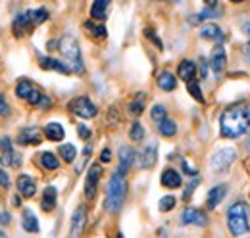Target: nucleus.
Returning <instances> with one entry per match:
<instances>
[{"label":"nucleus","instance_id":"49","mask_svg":"<svg viewBox=\"0 0 250 238\" xmlns=\"http://www.w3.org/2000/svg\"><path fill=\"white\" fill-rule=\"evenodd\" d=\"M229 2H233V4H239V2H245V0H229Z\"/></svg>","mask_w":250,"mask_h":238},{"label":"nucleus","instance_id":"3","mask_svg":"<svg viewBox=\"0 0 250 238\" xmlns=\"http://www.w3.org/2000/svg\"><path fill=\"white\" fill-rule=\"evenodd\" d=\"M125 194H127V182H125V175L120 171L114 173L110 182H108V190H106V209L110 213H118L122 206H124Z\"/></svg>","mask_w":250,"mask_h":238},{"label":"nucleus","instance_id":"13","mask_svg":"<svg viewBox=\"0 0 250 238\" xmlns=\"http://www.w3.org/2000/svg\"><path fill=\"white\" fill-rule=\"evenodd\" d=\"M133 161H135V150L129 148V146H122L120 148V173L125 175L127 171H129V167L133 165Z\"/></svg>","mask_w":250,"mask_h":238},{"label":"nucleus","instance_id":"21","mask_svg":"<svg viewBox=\"0 0 250 238\" xmlns=\"http://www.w3.org/2000/svg\"><path fill=\"white\" fill-rule=\"evenodd\" d=\"M177 75L183 79V81H190V79H194V75H196V63L194 61H190V60H183L181 63H179V67H177Z\"/></svg>","mask_w":250,"mask_h":238},{"label":"nucleus","instance_id":"34","mask_svg":"<svg viewBox=\"0 0 250 238\" xmlns=\"http://www.w3.org/2000/svg\"><path fill=\"white\" fill-rule=\"evenodd\" d=\"M187 90H188V94H190V96H192V98H194L196 102H200V104L204 102V96H202L200 85H198V83H196L194 79H190V81L187 83Z\"/></svg>","mask_w":250,"mask_h":238},{"label":"nucleus","instance_id":"36","mask_svg":"<svg viewBox=\"0 0 250 238\" xmlns=\"http://www.w3.org/2000/svg\"><path fill=\"white\" fill-rule=\"evenodd\" d=\"M158 208H160V211H169V209H173L175 208V198H173V196H164V198L160 200Z\"/></svg>","mask_w":250,"mask_h":238},{"label":"nucleus","instance_id":"1","mask_svg":"<svg viewBox=\"0 0 250 238\" xmlns=\"http://www.w3.org/2000/svg\"><path fill=\"white\" fill-rule=\"evenodd\" d=\"M250 127V110L245 104L231 106L219 116V133L225 139H241Z\"/></svg>","mask_w":250,"mask_h":238},{"label":"nucleus","instance_id":"42","mask_svg":"<svg viewBox=\"0 0 250 238\" xmlns=\"http://www.w3.org/2000/svg\"><path fill=\"white\" fill-rule=\"evenodd\" d=\"M8 184H10V178H8L4 169H0V186H6L8 188Z\"/></svg>","mask_w":250,"mask_h":238},{"label":"nucleus","instance_id":"27","mask_svg":"<svg viewBox=\"0 0 250 238\" xmlns=\"http://www.w3.org/2000/svg\"><path fill=\"white\" fill-rule=\"evenodd\" d=\"M41 165H42L44 169L54 171V169H58V167H60V161H58V158H56L52 152H44V154L41 156Z\"/></svg>","mask_w":250,"mask_h":238},{"label":"nucleus","instance_id":"22","mask_svg":"<svg viewBox=\"0 0 250 238\" xmlns=\"http://www.w3.org/2000/svg\"><path fill=\"white\" fill-rule=\"evenodd\" d=\"M108 6H110V0H94L93 6H91V16H93V20H96V21L106 20Z\"/></svg>","mask_w":250,"mask_h":238},{"label":"nucleus","instance_id":"33","mask_svg":"<svg viewBox=\"0 0 250 238\" xmlns=\"http://www.w3.org/2000/svg\"><path fill=\"white\" fill-rule=\"evenodd\" d=\"M85 29L89 31L94 39H104L106 37V27L104 25H96L94 21H85Z\"/></svg>","mask_w":250,"mask_h":238},{"label":"nucleus","instance_id":"46","mask_svg":"<svg viewBox=\"0 0 250 238\" xmlns=\"http://www.w3.org/2000/svg\"><path fill=\"white\" fill-rule=\"evenodd\" d=\"M200 61H202V63H200V65H202V77H206V75H208V61H206V60H200Z\"/></svg>","mask_w":250,"mask_h":238},{"label":"nucleus","instance_id":"31","mask_svg":"<svg viewBox=\"0 0 250 238\" xmlns=\"http://www.w3.org/2000/svg\"><path fill=\"white\" fill-rule=\"evenodd\" d=\"M127 110H129V114L135 116V118L141 116V114L145 112V96L141 94L139 98H135L133 102H129V108H127Z\"/></svg>","mask_w":250,"mask_h":238},{"label":"nucleus","instance_id":"14","mask_svg":"<svg viewBox=\"0 0 250 238\" xmlns=\"http://www.w3.org/2000/svg\"><path fill=\"white\" fill-rule=\"evenodd\" d=\"M225 194H227V184H218V186H214L210 192H208V208L210 209H216L223 202V198H225Z\"/></svg>","mask_w":250,"mask_h":238},{"label":"nucleus","instance_id":"5","mask_svg":"<svg viewBox=\"0 0 250 238\" xmlns=\"http://www.w3.org/2000/svg\"><path fill=\"white\" fill-rule=\"evenodd\" d=\"M69 110H71L75 116H79V118H83V119H91L98 114L96 106H94L87 96H77L75 100H71V102H69Z\"/></svg>","mask_w":250,"mask_h":238},{"label":"nucleus","instance_id":"18","mask_svg":"<svg viewBox=\"0 0 250 238\" xmlns=\"http://www.w3.org/2000/svg\"><path fill=\"white\" fill-rule=\"evenodd\" d=\"M31 21H29V16H27V12H23V14H18V18L14 20V35L16 37H21V35H25V33H29L31 29Z\"/></svg>","mask_w":250,"mask_h":238},{"label":"nucleus","instance_id":"50","mask_svg":"<svg viewBox=\"0 0 250 238\" xmlns=\"http://www.w3.org/2000/svg\"><path fill=\"white\" fill-rule=\"evenodd\" d=\"M173 2H179V0H173Z\"/></svg>","mask_w":250,"mask_h":238},{"label":"nucleus","instance_id":"38","mask_svg":"<svg viewBox=\"0 0 250 238\" xmlns=\"http://www.w3.org/2000/svg\"><path fill=\"white\" fill-rule=\"evenodd\" d=\"M6 116H10V106H8V102L0 96V118H6Z\"/></svg>","mask_w":250,"mask_h":238},{"label":"nucleus","instance_id":"23","mask_svg":"<svg viewBox=\"0 0 250 238\" xmlns=\"http://www.w3.org/2000/svg\"><path fill=\"white\" fill-rule=\"evenodd\" d=\"M162 184L167 188H179L181 186V175L175 169H166L162 173Z\"/></svg>","mask_w":250,"mask_h":238},{"label":"nucleus","instance_id":"43","mask_svg":"<svg viewBox=\"0 0 250 238\" xmlns=\"http://www.w3.org/2000/svg\"><path fill=\"white\" fill-rule=\"evenodd\" d=\"M100 159H102L104 163H108V161L112 159V152H110L108 148H104L102 150V154H100Z\"/></svg>","mask_w":250,"mask_h":238},{"label":"nucleus","instance_id":"9","mask_svg":"<svg viewBox=\"0 0 250 238\" xmlns=\"http://www.w3.org/2000/svg\"><path fill=\"white\" fill-rule=\"evenodd\" d=\"M181 223L183 225H198V227H204L208 223V217L204 215L202 209L196 208H187L181 215Z\"/></svg>","mask_w":250,"mask_h":238},{"label":"nucleus","instance_id":"8","mask_svg":"<svg viewBox=\"0 0 250 238\" xmlns=\"http://www.w3.org/2000/svg\"><path fill=\"white\" fill-rule=\"evenodd\" d=\"M100 175H102L100 165L98 163L91 165V169L87 173V178H85V196L89 200H93L94 196H96V188H98V178H100Z\"/></svg>","mask_w":250,"mask_h":238},{"label":"nucleus","instance_id":"16","mask_svg":"<svg viewBox=\"0 0 250 238\" xmlns=\"http://www.w3.org/2000/svg\"><path fill=\"white\" fill-rule=\"evenodd\" d=\"M56 198H58V192L54 186H46L44 192H42V200H41V208L42 211H52L56 208Z\"/></svg>","mask_w":250,"mask_h":238},{"label":"nucleus","instance_id":"15","mask_svg":"<svg viewBox=\"0 0 250 238\" xmlns=\"http://www.w3.org/2000/svg\"><path fill=\"white\" fill-rule=\"evenodd\" d=\"M156 159H158L156 144H148L146 148L143 150V154H141V167L143 169H150V167H154Z\"/></svg>","mask_w":250,"mask_h":238},{"label":"nucleus","instance_id":"37","mask_svg":"<svg viewBox=\"0 0 250 238\" xmlns=\"http://www.w3.org/2000/svg\"><path fill=\"white\" fill-rule=\"evenodd\" d=\"M150 118L154 119L156 123H160L162 119H166V108H164L162 104H156V106L152 108V112H150Z\"/></svg>","mask_w":250,"mask_h":238},{"label":"nucleus","instance_id":"10","mask_svg":"<svg viewBox=\"0 0 250 238\" xmlns=\"http://www.w3.org/2000/svg\"><path fill=\"white\" fill-rule=\"evenodd\" d=\"M225 63H227V54H225L223 46L218 44V46L212 50V56H210V65H212V69H214L216 75H221V73H223Z\"/></svg>","mask_w":250,"mask_h":238},{"label":"nucleus","instance_id":"32","mask_svg":"<svg viewBox=\"0 0 250 238\" xmlns=\"http://www.w3.org/2000/svg\"><path fill=\"white\" fill-rule=\"evenodd\" d=\"M129 139H131L133 142H141V140L145 139V127H143L139 121H135V123L131 125V129H129Z\"/></svg>","mask_w":250,"mask_h":238},{"label":"nucleus","instance_id":"30","mask_svg":"<svg viewBox=\"0 0 250 238\" xmlns=\"http://www.w3.org/2000/svg\"><path fill=\"white\" fill-rule=\"evenodd\" d=\"M58 154L62 156V159L65 163H71L75 159V156H77V150H75L73 144H62L60 150H58Z\"/></svg>","mask_w":250,"mask_h":238},{"label":"nucleus","instance_id":"2","mask_svg":"<svg viewBox=\"0 0 250 238\" xmlns=\"http://www.w3.org/2000/svg\"><path fill=\"white\" fill-rule=\"evenodd\" d=\"M58 48L62 52L65 63L69 65V69L77 75H83L85 73V65H83V58H81V48H79V42L73 35H63L58 42Z\"/></svg>","mask_w":250,"mask_h":238},{"label":"nucleus","instance_id":"25","mask_svg":"<svg viewBox=\"0 0 250 238\" xmlns=\"http://www.w3.org/2000/svg\"><path fill=\"white\" fill-rule=\"evenodd\" d=\"M35 89H37V87L33 85L29 79H20V81H18V85H16V94H18L21 100H27Z\"/></svg>","mask_w":250,"mask_h":238},{"label":"nucleus","instance_id":"11","mask_svg":"<svg viewBox=\"0 0 250 238\" xmlns=\"http://www.w3.org/2000/svg\"><path fill=\"white\" fill-rule=\"evenodd\" d=\"M42 140V135L37 127H25L20 131V137H18V142L21 146H27V144H39Z\"/></svg>","mask_w":250,"mask_h":238},{"label":"nucleus","instance_id":"6","mask_svg":"<svg viewBox=\"0 0 250 238\" xmlns=\"http://www.w3.org/2000/svg\"><path fill=\"white\" fill-rule=\"evenodd\" d=\"M235 158H237V152L235 148H221L218 150L214 156H212V169L216 171V173H221V171H225L233 161H235Z\"/></svg>","mask_w":250,"mask_h":238},{"label":"nucleus","instance_id":"45","mask_svg":"<svg viewBox=\"0 0 250 238\" xmlns=\"http://www.w3.org/2000/svg\"><path fill=\"white\" fill-rule=\"evenodd\" d=\"M10 223V213H0V225H8Z\"/></svg>","mask_w":250,"mask_h":238},{"label":"nucleus","instance_id":"20","mask_svg":"<svg viewBox=\"0 0 250 238\" xmlns=\"http://www.w3.org/2000/svg\"><path fill=\"white\" fill-rule=\"evenodd\" d=\"M44 137H46L48 140H52V142H60L63 139V127L60 123H56V121L46 123V127H44Z\"/></svg>","mask_w":250,"mask_h":238},{"label":"nucleus","instance_id":"4","mask_svg":"<svg viewBox=\"0 0 250 238\" xmlns=\"http://www.w3.org/2000/svg\"><path fill=\"white\" fill-rule=\"evenodd\" d=\"M227 225L233 237H243L250 231L249 208L245 202H235L227 211Z\"/></svg>","mask_w":250,"mask_h":238},{"label":"nucleus","instance_id":"35","mask_svg":"<svg viewBox=\"0 0 250 238\" xmlns=\"http://www.w3.org/2000/svg\"><path fill=\"white\" fill-rule=\"evenodd\" d=\"M219 14H221V12H219L216 6H206V8L198 14V21H200V20H214V18H219Z\"/></svg>","mask_w":250,"mask_h":238},{"label":"nucleus","instance_id":"24","mask_svg":"<svg viewBox=\"0 0 250 238\" xmlns=\"http://www.w3.org/2000/svg\"><path fill=\"white\" fill-rule=\"evenodd\" d=\"M158 87H160L162 90H166V92L175 90V87H177V81H175L173 73H169V71H162V73L158 75Z\"/></svg>","mask_w":250,"mask_h":238},{"label":"nucleus","instance_id":"29","mask_svg":"<svg viewBox=\"0 0 250 238\" xmlns=\"http://www.w3.org/2000/svg\"><path fill=\"white\" fill-rule=\"evenodd\" d=\"M158 129H160V133H162L164 137H173V135L177 133V123L166 118L158 123Z\"/></svg>","mask_w":250,"mask_h":238},{"label":"nucleus","instance_id":"17","mask_svg":"<svg viewBox=\"0 0 250 238\" xmlns=\"http://www.w3.org/2000/svg\"><path fill=\"white\" fill-rule=\"evenodd\" d=\"M18 190H20L21 196L31 198L33 194H35V190H37L35 180H33L29 175H20V177H18Z\"/></svg>","mask_w":250,"mask_h":238},{"label":"nucleus","instance_id":"48","mask_svg":"<svg viewBox=\"0 0 250 238\" xmlns=\"http://www.w3.org/2000/svg\"><path fill=\"white\" fill-rule=\"evenodd\" d=\"M206 4H208V6H216V4H218V0H206Z\"/></svg>","mask_w":250,"mask_h":238},{"label":"nucleus","instance_id":"12","mask_svg":"<svg viewBox=\"0 0 250 238\" xmlns=\"http://www.w3.org/2000/svg\"><path fill=\"white\" fill-rule=\"evenodd\" d=\"M39 60H41V67H42V69L58 71V73H63V75L71 73V69H69V65H67L65 61H60V60H56V58H46V56H41Z\"/></svg>","mask_w":250,"mask_h":238},{"label":"nucleus","instance_id":"44","mask_svg":"<svg viewBox=\"0 0 250 238\" xmlns=\"http://www.w3.org/2000/svg\"><path fill=\"white\" fill-rule=\"evenodd\" d=\"M183 167H185V173H187V175H196V169H194V167H190V165H188V161H183Z\"/></svg>","mask_w":250,"mask_h":238},{"label":"nucleus","instance_id":"47","mask_svg":"<svg viewBox=\"0 0 250 238\" xmlns=\"http://www.w3.org/2000/svg\"><path fill=\"white\" fill-rule=\"evenodd\" d=\"M243 29H245V33H247V37H249V46H250V21H249V23H245V25H243Z\"/></svg>","mask_w":250,"mask_h":238},{"label":"nucleus","instance_id":"39","mask_svg":"<svg viewBox=\"0 0 250 238\" xmlns=\"http://www.w3.org/2000/svg\"><path fill=\"white\" fill-rule=\"evenodd\" d=\"M198 186V178L196 180H190L188 182V186H187V190H185V194H183V200H188L190 198V194H192V190Z\"/></svg>","mask_w":250,"mask_h":238},{"label":"nucleus","instance_id":"41","mask_svg":"<svg viewBox=\"0 0 250 238\" xmlns=\"http://www.w3.org/2000/svg\"><path fill=\"white\" fill-rule=\"evenodd\" d=\"M77 133H79L81 139H89V137H91V131H89L87 125H79V127H77Z\"/></svg>","mask_w":250,"mask_h":238},{"label":"nucleus","instance_id":"7","mask_svg":"<svg viewBox=\"0 0 250 238\" xmlns=\"http://www.w3.org/2000/svg\"><path fill=\"white\" fill-rule=\"evenodd\" d=\"M85 225H87V208L79 206V208L75 209V213L71 215V233H69V238L81 237V233L85 231Z\"/></svg>","mask_w":250,"mask_h":238},{"label":"nucleus","instance_id":"40","mask_svg":"<svg viewBox=\"0 0 250 238\" xmlns=\"http://www.w3.org/2000/svg\"><path fill=\"white\" fill-rule=\"evenodd\" d=\"M145 35H146L148 39H152V40L156 42V46H158V48H160V50L164 48V46H162V40H160V39H158L156 35H154V31H152V29H145Z\"/></svg>","mask_w":250,"mask_h":238},{"label":"nucleus","instance_id":"28","mask_svg":"<svg viewBox=\"0 0 250 238\" xmlns=\"http://www.w3.org/2000/svg\"><path fill=\"white\" fill-rule=\"evenodd\" d=\"M27 16H29L31 25H41V23H44V21L48 20V10H44V8L29 10V12H27Z\"/></svg>","mask_w":250,"mask_h":238},{"label":"nucleus","instance_id":"19","mask_svg":"<svg viewBox=\"0 0 250 238\" xmlns=\"http://www.w3.org/2000/svg\"><path fill=\"white\" fill-rule=\"evenodd\" d=\"M200 37L202 39H208V40H218V42H221L225 39V33L219 29L216 23H206L200 29Z\"/></svg>","mask_w":250,"mask_h":238},{"label":"nucleus","instance_id":"26","mask_svg":"<svg viewBox=\"0 0 250 238\" xmlns=\"http://www.w3.org/2000/svg\"><path fill=\"white\" fill-rule=\"evenodd\" d=\"M21 225H23V229H25L27 233H39V221H37V217L33 215L31 209H25V211H23Z\"/></svg>","mask_w":250,"mask_h":238}]
</instances>
